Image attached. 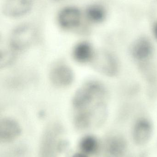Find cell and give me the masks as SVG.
Segmentation results:
<instances>
[{"instance_id": "7", "label": "cell", "mask_w": 157, "mask_h": 157, "mask_svg": "<svg viewBox=\"0 0 157 157\" xmlns=\"http://www.w3.org/2000/svg\"><path fill=\"white\" fill-rule=\"evenodd\" d=\"M59 126L54 125L45 132L40 149V157H55L56 155V135Z\"/></svg>"}, {"instance_id": "13", "label": "cell", "mask_w": 157, "mask_h": 157, "mask_svg": "<svg viewBox=\"0 0 157 157\" xmlns=\"http://www.w3.org/2000/svg\"><path fill=\"white\" fill-rule=\"evenodd\" d=\"M86 14L90 21L95 23L102 22L105 18L104 9L99 5H92L87 9Z\"/></svg>"}, {"instance_id": "12", "label": "cell", "mask_w": 157, "mask_h": 157, "mask_svg": "<svg viewBox=\"0 0 157 157\" xmlns=\"http://www.w3.org/2000/svg\"><path fill=\"white\" fill-rule=\"evenodd\" d=\"M79 148L82 153L91 155L96 153L98 149V143L96 139L92 136H86L80 140Z\"/></svg>"}, {"instance_id": "16", "label": "cell", "mask_w": 157, "mask_h": 157, "mask_svg": "<svg viewBox=\"0 0 157 157\" xmlns=\"http://www.w3.org/2000/svg\"><path fill=\"white\" fill-rule=\"evenodd\" d=\"M154 34L155 37L157 40V23H156L155 25L154 26Z\"/></svg>"}, {"instance_id": "9", "label": "cell", "mask_w": 157, "mask_h": 157, "mask_svg": "<svg viewBox=\"0 0 157 157\" xmlns=\"http://www.w3.org/2000/svg\"><path fill=\"white\" fill-rule=\"evenodd\" d=\"M153 49V45L150 40L145 38H142L134 44L132 48V55L137 60H146L152 56Z\"/></svg>"}, {"instance_id": "5", "label": "cell", "mask_w": 157, "mask_h": 157, "mask_svg": "<svg viewBox=\"0 0 157 157\" xmlns=\"http://www.w3.org/2000/svg\"><path fill=\"white\" fill-rule=\"evenodd\" d=\"M32 6V0H6L3 6V13L9 17H19L27 13Z\"/></svg>"}, {"instance_id": "14", "label": "cell", "mask_w": 157, "mask_h": 157, "mask_svg": "<svg viewBox=\"0 0 157 157\" xmlns=\"http://www.w3.org/2000/svg\"><path fill=\"white\" fill-rule=\"evenodd\" d=\"M14 56L10 53L7 52H1V67L4 68L10 65L14 61Z\"/></svg>"}, {"instance_id": "10", "label": "cell", "mask_w": 157, "mask_h": 157, "mask_svg": "<svg viewBox=\"0 0 157 157\" xmlns=\"http://www.w3.org/2000/svg\"><path fill=\"white\" fill-rule=\"evenodd\" d=\"M95 53L89 43L82 42L75 47L73 51V56L77 62L84 63L91 61Z\"/></svg>"}, {"instance_id": "15", "label": "cell", "mask_w": 157, "mask_h": 157, "mask_svg": "<svg viewBox=\"0 0 157 157\" xmlns=\"http://www.w3.org/2000/svg\"><path fill=\"white\" fill-rule=\"evenodd\" d=\"M73 157H88L87 155L86 154H84V153H77L75 155H74Z\"/></svg>"}, {"instance_id": "4", "label": "cell", "mask_w": 157, "mask_h": 157, "mask_svg": "<svg viewBox=\"0 0 157 157\" xmlns=\"http://www.w3.org/2000/svg\"><path fill=\"white\" fill-rule=\"evenodd\" d=\"M51 82L60 87L70 86L74 79V74L72 69L65 64H57L51 70L49 74Z\"/></svg>"}, {"instance_id": "8", "label": "cell", "mask_w": 157, "mask_h": 157, "mask_svg": "<svg viewBox=\"0 0 157 157\" xmlns=\"http://www.w3.org/2000/svg\"><path fill=\"white\" fill-rule=\"evenodd\" d=\"M81 20V13L77 8L66 7L63 9L58 17V21L64 28L70 29L79 25Z\"/></svg>"}, {"instance_id": "11", "label": "cell", "mask_w": 157, "mask_h": 157, "mask_svg": "<svg viewBox=\"0 0 157 157\" xmlns=\"http://www.w3.org/2000/svg\"><path fill=\"white\" fill-rule=\"evenodd\" d=\"M152 131V125L148 120L141 119L135 124L134 133L135 137L140 140L147 139L149 137Z\"/></svg>"}, {"instance_id": "3", "label": "cell", "mask_w": 157, "mask_h": 157, "mask_svg": "<svg viewBox=\"0 0 157 157\" xmlns=\"http://www.w3.org/2000/svg\"><path fill=\"white\" fill-rule=\"evenodd\" d=\"M91 62L96 71L107 76H115L119 72L118 61L113 55L107 52L95 53Z\"/></svg>"}, {"instance_id": "1", "label": "cell", "mask_w": 157, "mask_h": 157, "mask_svg": "<svg viewBox=\"0 0 157 157\" xmlns=\"http://www.w3.org/2000/svg\"><path fill=\"white\" fill-rule=\"evenodd\" d=\"M106 94V89L100 83L96 81L86 83L74 95L73 105L75 111L89 109L98 102L104 101Z\"/></svg>"}, {"instance_id": "6", "label": "cell", "mask_w": 157, "mask_h": 157, "mask_svg": "<svg viewBox=\"0 0 157 157\" xmlns=\"http://www.w3.org/2000/svg\"><path fill=\"white\" fill-rule=\"evenodd\" d=\"M20 125L11 118H5L0 123V140L6 143L15 140L21 133Z\"/></svg>"}, {"instance_id": "2", "label": "cell", "mask_w": 157, "mask_h": 157, "mask_svg": "<svg viewBox=\"0 0 157 157\" xmlns=\"http://www.w3.org/2000/svg\"><path fill=\"white\" fill-rule=\"evenodd\" d=\"M37 37V30L34 27L29 25H22L16 28L12 33L10 45L14 50H23L31 46Z\"/></svg>"}]
</instances>
